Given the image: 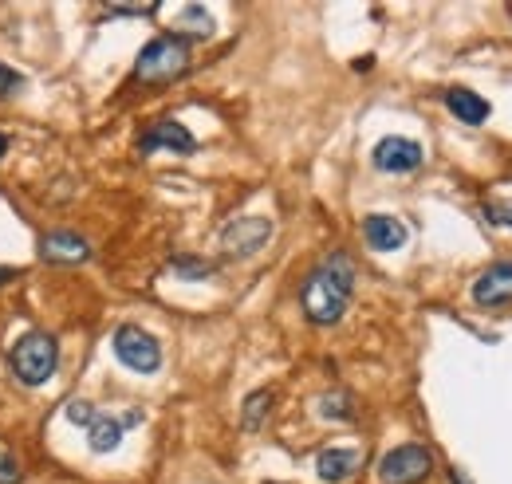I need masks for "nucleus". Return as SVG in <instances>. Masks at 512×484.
Returning a JSON list of instances; mask_svg holds the SVG:
<instances>
[{"mask_svg": "<svg viewBox=\"0 0 512 484\" xmlns=\"http://www.w3.org/2000/svg\"><path fill=\"white\" fill-rule=\"evenodd\" d=\"M170 272L182 276V280H209L213 276V264L209 260H197V256H174L170 260Z\"/></svg>", "mask_w": 512, "mask_h": 484, "instance_id": "obj_16", "label": "nucleus"}, {"mask_svg": "<svg viewBox=\"0 0 512 484\" xmlns=\"http://www.w3.org/2000/svg\"><path fill=\"white\" fill-rule=\"evenodd\" d=\"M473 300L485 303V307H497V303L512 300V260H501V264H489L477 284H473Z\"/></svg>", "mask_w": 512, "mask_h": 484, "instance_id": "obj_9", "label": "nucleus"}, {"mask_svg": "<svg viewBox=\"0 0 512 484\" xmlns=\"http://www.w3.org/2000/svg\"><path fill=\"white\" fill-rule=\"evenodd\" d=\"M434 469V453L418 441H406L398 449H390L383 461H379V481L383 484H418L430 477Z\"/></svg>", "mask_w": 512, "mask_h": 484, "instance_id": "obj_4", "label": "nucleus"}, {"mask_svg": "<svg viewBox=\"0 0 512 484\" xmlns=\"http://www.w3.org/2000/svg\"><path fill=\"white\" fill-rule=\"evenodd\" d=\"M359 461H363L359 449H323L316 457V473L327 484H343L359 473Z\"/></svg>", "mask_w": 512, "mask_h": 484, "instance_id": "obj_12", "label": "nucleus"}, {"mask_svg": "<svg viewBox=\"0 0 512 484\" xmlns=\"http://www.w3.org/2000/svg\"><path fill=\"white\" fill-rule=\"evenodd\" d=\"M209 32H213V16H209L205 8H197V4L186 8V16H182V32H178V36H186V40H190V36L205 40Z\"/></svg>", "mask_w": 512, "mask_h": 484, "instance_id": "obj_17", "label": "nucleus"}, {"mask_svg": "<svg viewBox=\"0 0 512 484\" xmlns=\"http://www.w3.org/2000/svg\"><path fill=\"white\" fill-rule=\"evenodd\" d=\"M268 241H272V221H268V217H237V221H229V225L221 229V248H225V256H237V260L256 256Z\"/></svg>", "mask_w": 512, "mask_h": 484, "instance_id": "obj_6", "label": "nucleus"}, {"mask_svg": "<svg viewBox=\"0 0 512 484\" xmlns=\"http://www.w3.org/2000/svg\"><path fill=\"white\" fill-rule=\"evenodd\" d=\"M485 217L493 225H509L512 229V201H505V205H485Z\"/></svg>", "mask_w": 512, "mask_h": 484, "instance_id": "obj_21", "label": "nucleus"}, {"mask_svg": "<svg viewBox=\"0 0 512 484\" xmlns=\"http://www.w3.org/2000/svg\"><path fill=\"white\" fill-rule=\"evenodd\" d=\"M16 276H20V272H16V268H4V264H0V288H4V284H12V280H16Z\"/></svg>", "mask_w": 512, "mask_h": 484, "instance_id": "obj_24", "label": "nucleus"}, {"mask_svg": "<svg viewBox=\"0 0 512 484\" xmlns=\"http://www.w3.org/2000/svg\"><path fill=\"white\" fill-rule=\"evenodd\" d=\"M186 71H190V40L178 32L154 36L134 60V79L146 87H166V83L182 79Z\"/></svg>", "mask_w": 512, "mask_h": 484, "instance_id": "obj_2", "label": "nucleus"}, {"mask_svg": "<svg viewBox=\"0 0 512 484\" xmlns=\"http://www.w3.org/2000/svg\"><path fill=\"white\" fill-rule=\"evenodd\" d=\"M422 146L414 142V138H383L375 150H371V162H375V170H383V174H410V170H418L422 166Z\"/></svg>", "mask_w": 512, "mask_h": 484, "instance_id": "obj_7", "label": "nucleus"}, {"mask_svg": "<svg viewBox=\"0 0 512 484\" xmlns=\"http://www.w3.org/2000/svg\"><path fill=\"white\" fill-rule=\"evenodd\" d=\"M363 241L371 244L375 252H398L402 244L410 241V233H406L402 221H394V217H386V213H371V217L363 221Z\"/></svg>", "mask_w": 512, "mask_h": 484, "instance_id": "obj_10", "label": "nucleus"}, {"mask_svg": "<svg viewBox=\"0 0 512 484\" xmlns=\"http://www.w3.org/2000/svg\"><path fill=\"white\" fill-rule=\"evenodd\" d=\"M8 366H12V374H16L24 386H44V382L56 374V366H60V343H56L48 331H28V335L12 347Z\"/></svg>", "mask_w": 512, "mask_h": 484, "instance_id": "obj_3", "label": "nucleus"}, {"mask_svg": "<svg viewBox=\"0 0 512 484\" xmlns=\"http://www.w3.org/2000/svg\"><path fill=\"white\" fill-rule=\"evenodd\" d=\"M8 154V134H0V158Z\"/></svg>", "mask_w": 512, "mask_h": 484, "instance_id": "obj_26", "label": "nucleus"}, {"mask_svg": "<svg viewBox=\"0 0 512 484\" xmlns=\"http://www.w3.org/2000/svg\"><path fill=\"white\" fill-rule=\"evenodd\" d=\"M142 422V414H127L123 422L119 418H99L95 414V422L87 425V445L95 449V453H111V449H119L123 445V433H127V425Z\"/></svg>", "mask_w": 512, "mask_h": 484, "instance_id": "obj_13", "label": "nucleus"}, {"mask_svg": "<svg viewBox=\"0 0 512 484\" xmlns=\"http://www.w3.org/2000/svg\"><path fill=\"white\" fill-rule=\"evenodd\" d=\"M446 107H449V115L461 119L465 126H481V122L489 119V103H485L477 91H469V87H449Z\"/></svg>", "mask_w": 512, "mask_h": 484, "instance_id": "obj_14", "label": "nucleus"}, {"mask_svg": "<svg viewBox=\"0 0 512 484\" xmlns=\"http://www.w3.org/2000/svg\"><path fill=\"white\" fill-rule=\"evenodd\" d=\"M24 87V75L20 71H12V67H4L0 63V95H16Z\"/></svg>", "mask_w": 512, "mask_h": 484, "instance_id": "obj_19", "label": "nucleus"}, {"mask_svg": "<svg viewBox=\"0 0 512 484\" xmlns=\"http://www.w3.org/2000/svg\"><path fill=\"white\" fill-rule=\"evenodd\" d=\"M158 4H111V16H154Z\"/></svg>", "mask_w": 512, "mask_h": 484, "instance_id": "obj_20", "label": "nucleus"}, {"mask_svg": "<svg viewBox=\"0 0 512 484\" xmlns=\"http://www.w3.org/2000/svg\"><path fill=\"white\" fill-rule=\"evenodd\" d=\"M272 398H276L272 390H256V394H249V398H245V414H241V425H245L249 433L264 425V414L272 410Z\"/></svg>", "mask_w": 512, "mask_h": 484, "instance_id": "obj_15", "label": "nucleus"}, {"mask_svg": "<svg viewBox=\"0 0 512 484\" xmlns=\"http://www.w3.org/2000/svg\"><path fill=\"white\" fill-rule=\"evenodd\" d=\"M351 292H355V260L347 252H331L320 268L304 280L300 307L316 327H331V323L343 319Z\"/></svg>", "mask_w": 512, "mask_h": 484, "instance_id": "obj_1", "label": "nucleus"}, {"mask_svg": "<svg viewBox=\"0 0 512 484\" xmlns=\"http://www.w3.org/2000/svg\"><path fill=\"white\" fill-rule=\"evenodd\" d=\"M67 418L75 425H91L95 422V410H91L87 402H71V406H67Z\"/></svg>", "mask_w": 512, "mask_h": 484, "instance_id": "obj_22", "label": "nucleus"}, {"mask_svg": "<svg viewBox=\"0 0 512 484\" xmlns=\"http://www.w3.org/2000/svg\"><path fill=\"white\" fill-rule=\"evenodd\" d=\"M138 150L142 154H154V150H174V154H193L197 150V138H193L190 130L182 126V122L174 119H162L154 122L142 138H138Z\"/></svg>", "mask_w": 512, "mask_h": 484, "instance_id": "obj_8", "label": "nucleus"}, {"mask_svg": "<svg viewBox=\"0 0 512 484\" xmlns=\"http://www.w3.org/2000/svg\"><path fill=\"white\" fill-rule=\"evenodd\" d=\"M20 481V465L12 457H0V484H16Z\"/></svg>", "mask_w": 512, "mask_h": 484, "instance_id": "obj_23", "label": "nucleus"}, {"mask_svg": "<svg viewBox=\"0 0 512 484\" xmlns=\"http://www.w3.org/2000/svg\"><path fill=\"white\" fill-rule=\"evenodd\" d=\"M115 355H119V363L134 370V374H154L158 366H162V347H158V339L150 335V331H142L138 323H123L119 331H115Z\"/></svg>", "mask_w": 512, "mask_h": 484, "instance_id": "obj_5", "label": "nucleus"}, {"mask_svg": "<svg viewBox=\"0 0 512 484\" xmlns=\"http://www.w3.org/2000/svg\"><path fill=\"white\" fill-rule=\"evenodd\" d=\"M320 414L323 418H335V422H339V418H351V414H355L351 394H327L320 402Z\"/></svg>", "mask_w": 512, "mask_h": 484, "instance_id": "obj_18", "label": "nucleus"}, {"mask_svg": "<svg viewBox=\"0 0 512 484\" xmlns=\"http://www.w3.org/2000/svg\"><path fill=\"white\" fill-rule=\"evenodd\" d=\"M449 481H453V484H465V477H461V469H449Z\"/></svg>", "mask_w": 512, "mask_h": 484, "instance_id": "obj_25", "label": "nucleus"}, {"mask_svg": "<svg viewBox=\"0 0 512 484\" xmlns=\"http://www.w3.org/2000/svg\"><path fill=\"white\" fill-rule=\"evenodd\" d=\"M87 256H91V244L79 233H48L40 241V260L48 264H83Z\"/></svg>", "mask_w": 512, "mask_h": 484, "instance_id": "obj_11", "label": "nucleus"}]
</instances>
